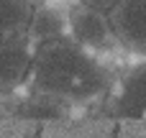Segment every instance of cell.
Segmentation results:
<instances>
[{
  "instance_id": "cell-1",
  "label": "cell",
  "mask_w": 146,
  "mask_h": 138,
  "mask_svg": "<svg viewBox=\"0 0 146 138\" xmlns=\"http://www.w3.org/2000/svg\"><path fill=\"white\" fill-rule=\"evenodd\" d=\"M31 69L36 77V85L49 95H64V97H92L103 92L108 77L103 67L82 49L80 44L59 38L44 41V46L31 56Z\"/></svg>"
},
{
  "instance_id": "cell-2",
  "label": "cell",
  "mask_w": 146,
  "mask_h": 138,
  "mask_svg": "<svg viewBox=\"0 0 146 138\" xmlns=\"http://www.w3.org/2000/svg\"><path fill=\"white\" fill-rule=\"evenodd\" d=\"M110 28L128 46L146 51V0H121L110 10Z\"/></svg>"
},
{
  "instance_id": "cell-3",
  "label": "cell",
  "mask_w": 146,
  "mask_h": 138,
  "mask_svg": "<svg viewBox=\"0 0 146 138\" xmlns=\"http://www.w3.org/2000/svg\"><path fill=\"white\" fill-rule=\"evenodd\" d=\"M69 31L72 36L77 38V44L82 49H103L110 44L113 38V28H110V20L108 15L98 13V10H87V8H80V10H72L69 15Z\"/></svg>"
},
{
  "instance_id": "cell-4",
  "label": "cell",
  "mask_w": 146,
  "mask_h": 138,
  "mask_svg": "<svg viewBox=\"0 0 146 138\" xmlns=\"http://www.w3.org/2000/svg\"><path fill=\"white\" fill-rule=\"evenodd\" d=\"M31 72V54L13 33H0V90H10Z\"/></svg>"
},
{
  "instance_id": "cell-5",
  "label": "cell",
  "mask_w": 146,
  "mask_h": 138,
  "mask_svg": "<svg viewBox=\"0 0 146 138\" xmlns=\"http://www.w3.org/2000/svg\"><path fill=\"white\" fill-rule=\"evenodd\" d=\"M121 105L126 110H133V113H144L146 115V67L144 69H136L126 85H123V92H121Z\"/></svg>"
},
{
  "instance_id": "cell-6",
  "label": "cell",
  "mask_w": 146,
  "mask_h": 138,
  "mask_svg": "<svg viewBox=\"0 0 146 138\" xmlns=\"http://www.w3.org/2000/svg\"><path fill=\"white\" fill-rule=\"evenodd\" d=\"M31 20L26 0H0V33H15Z\"/></svg>"
},
{
  "instance_id": "cell-7",
  "label": "cell",
  "mask_w": 146,
  "mask_h": 138,
  "mask_svg": "<svg viewBox=\"0 0 146 138\" xmlns=\"http://www.w3.org/2000/svg\"><path fill=\"white\" fill-rule=\"evenodd\" d=\"M64 26H67V18H62L56 10H41V13H36V15L31 18L33 33H36L38 38H44V41L59 38L62 31H64Z\"/></svg>"
},
{
  "instance_id": "cell-8",
  "label": "cell",
  "mask_w": 146,
  "mask_h": 138,
  "mask_svg": "<svg viewBox=\"0 0 146 138\" xmlns=\"http://www.w3.org/2000/svg\"><path fill=\"white\" fill-rule=\"evenodd\" d=\"M80 3H82V8H87V10H98V13L108 15L121 0H80Z\"/></svg>"
}]
</instances>
